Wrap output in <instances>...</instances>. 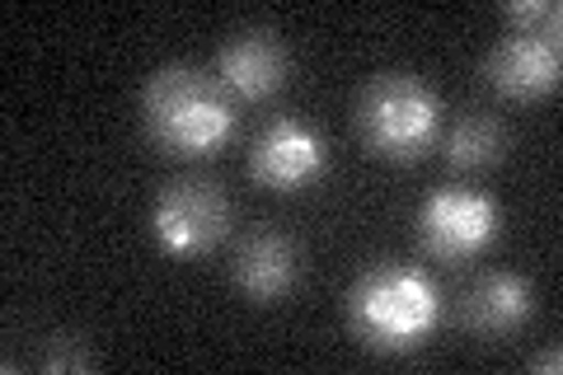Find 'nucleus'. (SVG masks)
Masks as SVG:
<instances>
[{"mask_svg":"<svg viewBox=\"0 0 563 375\" xmlns=\"http://www.w3.org/2000/svg\"><path fill=\"white\" fill-rule=\"evenodd\" d=\"M329 165V146L324 136L306 128L301 118H277L254 136L250 151V169L258 184H268L277 192H296L306 188L310 178H320Z\"/></svg>","mask_w":563,"mask_h":375,"instance_id":"obj_6","label":"nucleus"},{"mask_svg":"<svg viewBox=\"0 0 563 375\" xmlns=\"http://www.w3.org/2000/svg\"><path fill=\"white\" fill-rule=\"evenodd\" d=\"M503 20L512 24V33H521V38H559V0H507L503 5Z\"/></svg>","mask_w":563,"mask_h":375,"instance_id":"obj_12","label":"nucleus"},{"mask_svg":"<svg viewBox=\"0 0 563 375\" xmlns=\"http://www.w3.org/2000/svg\"><path fill=\"white\" fill-rule=\"evenodd\" d=\"M531 315V287L517 273H488L465 291L461 324L474 338H503Z\"/></svg>","mask_w":563,"mask_h":375,"instance_id":"obj_10","label":"nucleus"},{"mask_svg":"<svg viewBox=\"0 0 563 375\" xmlns=\"http://www.w3.org/2000/svg\"><path fill=\"white\" fill-rule=\"evenodd\" d=\"M151 225L165 254L192 258V254H207L225 235L231 202H225V192L211 178H174V184L161 188V198H155Z\"/></svg>","mask_w":563,"mask_h":375,"instance_id":"obj_4","label":"nucleus"},{"mask_svg":"<svg viewBox=\"0 0 563 375\" xmlns=\"http://www.w3.org/2000/svg\"><path fill=\"white\" fill-rule=\"evenodd\" d=\"M146 128L165 151L179 155H211L235 132L231 99L221 95V80H207L192 66H165L146 85Z\"/></svg>","mask_w":563,"mask_h":375,"instance_id":"obj_2","label":"nucleus"},{"mask_svg":"<svg viewBox=\"0 0 563 375\" xmlns=\"http://www.w3.org/2000/svg\"><path fill=\"white\" fill-rule=\"evenodd\" d=\"M503 151H507V128L488 113H474L465 122H455L451 136H446V159L455 169H484Z\"/></svg>","mask_w":563,"mask_h":375,"instance_id":"obj_11","label":"nucleus"},{"mask_svg":"<svg viewBox=\"0 0 563 375\" xmlns=\"http://www.w3.org/2000/svg\"><path fill=\"white\" fill-rule=\"evenodd\" d=\"M531 366H536V371H559V366H563V352H559V348H544V352L531 356Z\"/></svg>","mask_w":563,"mask_h":375,"instance_id":"obj_14","label":"nucleus"},{"mask_svg":"<svg viewBox=\"0 0 563 375\" xmlns=\"http://www.w3.org/2000/svg\"><path fill=\"white\" fill-rule=\"evenodd\" d=\"M498 230V207H493L484 192H470V188H442L422 202V217H418V240L432 258L442 263H461L470 254L493 240Z\"/></svg>","mask_w":563,"mask_h":375,"instance_id":"obj_5","label":"nucleus"},{"mask_svg":"<svg viewBox=\"0 0 563 375\" xmlns=\"http://www.w3.org/2000/svg\"><path fill=\"white\" fill-rule=\"evenodd\" d=\"M217 76L235 99H268L287 80V47L268 29H244L221 47Z\"/></svg>","mask_w":563,"mask_h":375,"instance_id":"obj_7","label":"nucleus"},{"mask_svg":"<svg viewBox=\"0 0 563 375\" xmlns=\"http://www.w3.org/2000/svg\"><path fill=\"white\" fill-rule=\"evenodd\" d=\"M43 366L47 371H85V366H95V352L85 348L76 333H52V343L43 352Z\"/></svg>","mask_w":563,"mask_h":375,"instance_id":"obj_13","label":"nucleus"},{"mask_svg":"<svg viewBox=\"0 0 563 375\" xmlns=\"http://www.w3.org/2000/svg\"><path fill=\"white\" fill-rule=\"evenodd\" d=\"M296 267L301 263H296V244L287 235L254 230L235 254V287L250 300H258V306H268V300L287 296L296 287Z\"/></svg>","mask_w":563,"mask_h":375,"instance_id":"obj_9","label":"nucleus"},{"mask_svg":"<svg viewBox=\"0 0 563 375\" xmlns=\"http://www.w3.org/2000/svg\"><path fill=\"white\" fill-rule=\"evenodd\" d=\"M442 315L432 277L409 263H380L372 267L347 296L352 333L376 352H409L432 333Z\"/></svg>","mask_w":563,"mask_h":375,"instance_id":"obj_1","label":"nucleus"},{"mask_svg":"<svg viewBox=\"0 0 563 375\" xmlns=\"http://www.w3.org/2000/svg\"><path fill=\"white\" fill-rule=\"evenodd\" d=\"M442 122V99L409 70H385L357 95V132L385 159H409L428 151Z\"/></svg>","mask_w":563,"mask_h":375,"instance_id":"obj_3","label":"nucleus"},{"mask_svg":"<svg viewBox=\"0 0 563 375\" xmlns=\"http://www.w3.org/2000/svg\"><path fill=\"white\" fill-rule=\"evenodd\" d=\"M484 76H488L493 89H503V95L536 99V95H544V89L559 85V43L512 33V38H503L488 52Z\"/></svg>","mask_w":563,"mask_h":375,"instance_id":"obj_8","label":"nucleus"}]
</instances>
